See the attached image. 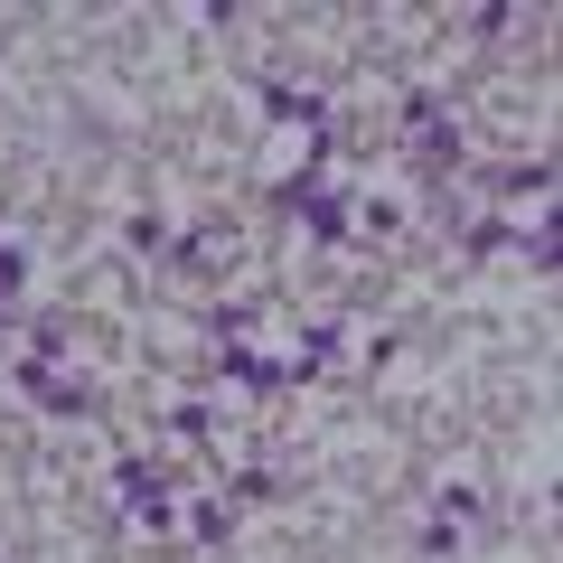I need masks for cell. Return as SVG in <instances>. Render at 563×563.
Returning <instances> with one entry per match:
<instances>
[{"label":"cell","instance_id":"6da1fadb","mask_svg":"<svg viewBox=\"0 0 563 563\" xmlns=\"http://www.w3.org/2000/svg\"><path fill=\"white\" fill-rule=\"evenodd\" d=\"M122 488H132V517H141V526H169V498L141 479V470H122Z\"/></svg>","mask_w":563,"mask_h":563}]
</instances>
